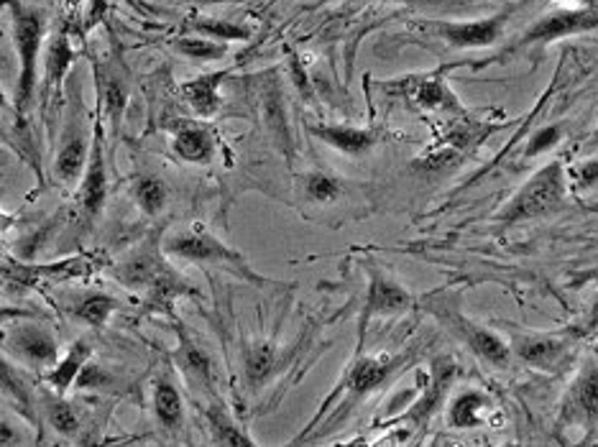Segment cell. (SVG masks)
<instances>
[{
  "instance_id": "cell-1",
  "label": "cell",
  "mask_w": 598,
  "mask_h": 447,
  "mask_svg": "<svg viewBox=\"0 0 598 447\" xmlns=\"http://www.w3.org/2000/svg\"><path fill=\"white\" fill-rule=\"evenodd\" d=\"M162 248L166 256H172V259L197 263V267H215L225 271V274L241 279V282L259 286V290H263V286H274L271 279L256 274L244 254H238L236 248L223 244L221 238L213 236V233L200 223L169 233V236L164 238Z\"/></svg>"
},
{
  "instance_id": "cell-2",
  "label": "cell",
  "mask_w": 598,
  "mask_h": 447,
  "mask_svg": "<svg viewBox=\"0 0 598 447\" xmlns=\"http://www.w3.org/2000/svg\"><path fill=\"white\" fill-rule=\"evenodd\" d=\"M427 315H433L468 353H473L476 358L496 370H509L514 363V353L509 340H504L499 332L489 330L486 325L476 322L473 317H468L460 309L458 299L453 294H430L425 299Z\"/></svg>"
},
{
  "instance_id": "cell-3",
  "label": "cell",
  "mask_w": 598,
  "mask_h": 447,
  "mask_svg": "<svg viewBox=\"0 0 598 447\" xmlns=\"http://www.w3.org/2000/svg\"><path fill=\"white\" fill-rule=\"evenodd\" d=\"M567 192V174L560 162L544 164L540 172H535L525 185H521L502 212L494 217L499 225H517L527 220L544 217L555 212L565 202Z\"/></svg>"
},
{
  "instance_id": "cell-4",
  "label": "cell",
  "mask_w": 598,
  "mask_h": 447,
  "mask_svg": "<svg viewBox=\"0 0 598 447\" xmlns=\"http://www.w3.org/2000/svg\"><path fill=\"white\" fill-rule=\"evenodd\" d=\"M9 11L13 19V42L19 51V87L16 105L26 110L36 97V85H39V59L44 49V34H47V19L39 9L9 0Z\"/></svg>"
},
{
  "instance_id": "cell-5",
  "label": "cell",
  "mask_w": 598,
  "mask_h": 447,
  "mask_svg": "<svg viewBox=\"0 0 598 447\" xmlns=\"http://www.w3.org/2000/svg\"><path fill=\"white\" fill-rule=\"evenodd\" d=\"M598 28V9H586V5H565V9L548 11L544 16L535 19L525 32L519 34V39L512 47L504 49V55L499 59H506L512 55H527L535 57L540 55L560 39H571V36H581Z\"/></svg>"
},
{
  "instance_id": "cell-6",
  "label": "cell",
  "mask_w": 598,
  "mask_h": 447,
  "mask_svg": "<svg viewBox=\"0 0 598 447\" xmlns=\"http://www.w3.org/2000/svg\"><path fill=\"white\" fill-rule=\"evenodd\" d=\"M3 351L21 366L36 370V374H47L62 355L59 353V340L49 325L28 320V317L16 320L5 330Z\"/></svg>"
},
{
  "instance_id": "cell-7",
  "label": "cell",
  "mask_w": 598,
  "mask_h": 447,
  "mask_svg": "<svg viewBox=\"0 0 598 447\" xmlns=\"http://www.w3.org/2000/svg\"><path fill=\"white\" fill-rule=\"evenodd\" d=\"M509 19L512 9H506L494 16L473 21H420V28L450 49H489L502 42Z\"/></svg>"
},
{
  "instance_id": "cell-8",
  "label": "cell",
  "mask_w": 598,
  "mask_h": 447,
  "mask_svg": "<svg viewBox=\"0 0 598 447\" xmlns=\"http://www.w3.org/2000/svg\"><path fill=\"white\" fill-rule=\"evenodd\" d=\"M407 363V355H363L359 353L353 358L351 366L345 368L343 378H340L336 393H345L343 404H340V412H348V409L361 404L363 399L371 397L376 389L389 381V378L397 374ZM332 393V397H336Z\"/></svg>"
},
{
  "instance_id": "cell-9",
  "label": "cell",
  "mask_w": 598,
  "mask_h": 447,
  "mask_svg": "<svg viewBox=\"0 0 598 447\" xmlns=\"http://www.w3.org/2000/svg\"><path fill=\"white\" fill-rule=\"evenodd\" d=\"M93 136H95V120L93 126H87L85 120V105L74 101L67 113V128L62 136V146L55 158V177L62 181L65 187H78L82 174H85L90 149H93Z\"/></svg>"
},
{
  "instance_id": "cell-10",
  "label": "cell",
  "mask_w": 598,
  "mask_h": 447,
  "mask_svg": "<svg viewBox=\"0 0 598 447\" xmlns=\"http://www.w3.org/2000/svg\"><path fill=\"white\" fill-rule=\"evenodd\" d=\"M366 271L368 290L366 302H363L361 332L366 330V325L374 320V317H397L410 313V309L418 305V297H414L402 282H397L391 274H386L376 261H368Z\"/></svg>"
},
{
  "instance_id": "cell-11",
  "label": "cell",
  "mask_w": 598,
  "mask_h": 447,
  "mask_svg": "<svg viewBox=\"0 0 598 447\" xmlns=\"http://www.w3.org/2000/svg\"><path fill=\"white\" fill-rule=\"evenodd\" d=\"M560 424L581 427L588 435L598 432V363L583 366L581 374L573 378L560 404Z\"/></svg>"
},
{
  "instance_id": "cell-12",
  "label": "cell",
  "mask_w": 598,
  "mask_h": 447,
  "mask_svg": "<svg viewBox=\"0 0 598 447\" xmlns=\"http://www.w3.org/2000/svg\"><path fill=\"white\" fill-rule=\"evenodd\" d=\"M78 204L80 215L87 225H93L97 217L103 215L105 197H108V166H105V146H103V126L101 116L95 118V136L93 149H90V158L78 185Z\"/></svg>"
},
{
  "instance_id": "cell-13",
  "label": "cell",
  "mask_w": 598,
  "mask_h": 447,
  "mask_svg": "<svg viewBox=\"0 0 598 447\" xmlns=\"http://www.w3.org/2000/svg\"><path fill=\"white\" fill-rule=\"evenodd\" d=\"M177 351H174V363L185 374V378L200 391H206L210 399H218V366L208 348L195 338V332L177 322Z\"/></svg>"
},
{
  "instance_id": "cell-14",
  "label": "cell",
  "mask_w": 598,
  "mask_h": 447,
  "mask_svg": "<svg viewBox=\"0 0 598 447\" xmlns=\"http://www.w3.org/2000/svg\"><path fill=\"white\" fill-rule=\"evenodd\" d=\"M509 345L514 358L521 361L529 368L544 370V374H555V370L565 368V363L571 361V343L558 336L517 330L512 332Z\"/></svg>"
},
{
  "instance_id": "cell-15",
  "label": "cell",
  "mask_w": 598,
  "mask_h": 447,
  "mask_svg": "<svg viewBox=\"0 0 598 447\" xmlns=\"http://www.w3.org/2000/svg\"><path fill=\"white\" fill-rule=\"evenodd\" d=\"M166 269H169V263L164 261L162 244L149 240V244L133 248L126 259H120L116 267H113V277H116V282L124 284L126 290L146 294Z\"/></svg>"
},
{
  "instance_id": "cell-16",
  "label": "cell",
  "mask_w": 598,
  "mask_h": 447,
  "mask_svg": "<svg viewBox=\"0 0 598 447\" xmlns=\"http://www.w3.org/2000/svg\"><path fill=\"white\" fill-rule=\"evenodd\" d=\"M399 90L410 97L414 105L425 110H448V113H464V103L458 101V95L453 93L445 72H430L420 74V78H410L399 82Z\"/></svg>"
},
{
  "instance_id": "cell-17",
  "label": "cell",
  "mask_w": 598,
  "mask_h": 447,
  "mask_svg": "<svg viewBox=\"0 0 598 447\" xmlns=\"http://www.w3.org/2000/svg\"><path fill=\"white\" fill-rule=\"evenodd\" d=\"M309 133L325 146L340 151L345 156H363L376 149L378 131L363 126H345V123H317L309 126Z\"/></svg>"
},
{
  "instance_id": "cell-18",
  "label": "cell",
  "mask_w": 598,
  "mask_h": 447,
  "mask_svg": "<svg viewBox=\"0 0 598 447\" xmlns=\"http://www.w3.org/2000/svg\"><path fill=\"white\" fill-rule=\"evenodd\" d=\"M74 49L70 47V39L65 34L51 36L47 55H44V64H47V74H44V90H42V101H44V116L49 118L51 108H55L59 93H62V82L70 72V67L74 62Z\"/></svg>"
},
{
  "instance_id": "cell-19",
  "label": "cell",
  "mask_w": 598,
  "mask_h": 447,
  "mask_svg": "<svg viewBox=\"0 0 598 447\" xmlns=\"http://www.w3.org/2000/svg\"><path fill=\"white\" fill-rule=\"evenodd\" d=\"M228 78V70L223 72H208L200 78L189 80L181 85V101L187 103V108L200 118H213L218 110L223 108V95L221 85Z\"/></svg>"
},
{
  "instance_id": "cell-20",
  "label": "cell",
  "mask_w": 598,
  "mask_h": 447,
  "mask_svg": "<svg viewBox=\"0 0 598 447\" xmlns=\"http://www.w3.org/2000/svg\"><path fill=\"white\" fill-rule=\"evenodd\" d=\"M90 358H93V345H90L87 340H74V343L59 355L55 366L44 374V381L49 384L51 391L65 397L72 386H78V378L82 370H85Z\"/></svg>"
},
{
  "instance_id": "cell-21",
  "label": "cell",
  "mask_w": 598,
  "mask_h": 447,
  "mask_svg": "<svg viewBox=\"0 0 598 447\" xmlns=\"http://www.w3.org/2000/svg\"><path fill=\"white\" fill-rule=\"evenodd\" d=\"M172 149L187 164H210L215 158V139L206 126L179 123L174 128Z\"/></svg>"
},
{
  "instance_id": "cell-22",
  "label": "cell",
  "mask_w": 598,
  "mask_h": 447,
  "mask_svg": "<svg viewBox=\"0 0 598 447\" xmlns=\"http://www.w3.org/2000/svg\"><path fill=\"white\" fill-rule=\"evenodd\" d=\"M494 409V399L481 389H464L450 399L448 424L456 430H476L486 422Z\"/></svg>"
},
{
  "instance_id": "cell-23",
  "label": "cell",
  "mask_w": 598,
  "mask_h": 447,
  "mask_svg": "<svg viewBox=\"0 0 598 447\" xmlns=\"http://www.w3.org/2000/svg\"><path fill=\"white\" fill-rule=\"evenodd\" d=\"M151 407H154L159 427H164L169 435L181 430V424H185V399H181L179 386L169 376H159L154 381Z\"/></svg>"
},
{
  "instance_id": "cell-24",
  "label": "cell",
  "mask_w": 598,
  "mask_h": 447,
  "mask_svg": "<svg viewBox=\"0 0 598 447\" xmlns=\"http://www.w3.org/2000/svg\"><path fill=\"white\" fill-rule=\"evenodd\" d=\"M206 420L210 430V443L221 447H254L256 439L233 420L228 407L221 399H210L206 407Z\"/></svg>"
},
{
  "instance_id": "cell-25",
  "label": "cell",
  "mask_w": 598,
  "mask_h": 447,
  "mask_svg": "<svg viewBox=\"0 0 598 447\" xmlns=\"http://www.w3.org/2000/svg\"><path fill=\"white\" fill-rule=\"evenodd\" d=\"M128 103V85L120 70H103L97 74V105H103V113L110 120L113 131H118L124 110Z\"/></svg>"
},
{
  "instance_id": "cell-26",
  "label": "cell",
  "mask_w": 598,
  "mask_h": 447,
  "mask_svg": "<svg viewBox=\"0 0 598 447\" xmlns=\"http://www.w3.org/2000/svg\"><path fill=\"white\" fill-rule=\"evenodd\" d=\"M279 366L277 345L271 340H251L244 345V376L251 389H259L269 381Z\"/></svg>"
},
{
  "instance_id": "cell-27",
  "label": "cell",
  "mask_w": 598,
  "mask_h": 447,
  "mask_svg": "<svg viewBox=\"0 0 598 447\" xmlns=\"http://www.w3.org/2000/svg\"><path fill=\"white\" fill-rule=\"evenodd\" d=\"M116 309H118V299L113 297V294L85 292V294H80V297L72 302V305H70V315L78 322L87 325V328L103 330L105 325H108L110 317L116 315Z\"/></svg>"
},
{
  "instance_id": "cell-28",
  "label": "cell",
  "mask_w": 598,
  "mask_h": 447,
  "mask_svg": "<svg viewBox=\"0 0 598 447\" xmlns=\"http://www.w3.org/2000/svg\"><path fill=\"white\" fill-rule=\"evenodd\" d=\"M0 397L13 401L26 416H32L36 407L32 386L26 384V378L19 374L16 363H13L11 355L5 353H0Z\"/></svg>"
},
{
  "instance_id": "cell-29",
  "label": "cell",
  "mask_w": 598,
  "mask_h": 447,
  "mask_svg": "<svg viewBox=\"0 0 598 447\" xmlns=\"http://www.w3.org/2000/svg\"><path fill=\"white\" fill-rule=\"evenodd\" d=\"M131 195L136 208L149 217L162 215L166 210V202H169V187H166V181L162 177H156V174H146V177L136 179Z\"/></svg>"
},
{
  "instance_id": "cell-30",
  "label": "cell",
  "mask_w": 598,
  "mask_h": 447,
  "mask_svg": "<svg viewBox=\"0 0 598 447\" xmlns=\"http://www.w3.org/2000/svg\"><path fill=\"white\" fill-rule=\"evenodd\" d=\"M42 412L44 420L49 422V427L62 437H74L80 432V414L70 401H67L62 393H47L42 399Z\"/></svg>"
},
{
  "instance_id": "cell-31",
  "label": "cell",
  "mask_w": 598,
  "mask_h": 447,
  "mask_svg": "<svg viewBox=\"0 0 598 447\" xmlns=\"http://www.w3.org/2000/svg\"><path fill=\"white\" fill-rule=\"evenodd\" d=\"M172 47L179 51L181 57L192 59V62H218L228 55V44L218 39H206V36H181L174 39Z\"/></svg>"
},
{
  "instance_id": "cell-32",
  "label": "cell",
  "mask_w": 598,
  "mask_h": 447,
  "mask_svg": "<svg viewBox=\"0 0 598 447\" xmlns=\"http://www.w3.org/2000/svg\"><path fill=\"white\" fill-rule=\"evenodd\" d=\"M302 195H305L307 202L330 204L343 195V181L332 177L328 172H309L305 174V179H302Z\"/></svg>"
},
{
  "instance_id": "cell-33",
  "label": "cell",
  "mask_w": 598,
  "mask_h": 447,
  "mask_svg": "<svg viewBox=\"0 0 598 447\" xmlns=\"http://www.w3.org/2000/svg\"><path fill=\"white\" fill-rule=\"evenodd\" d=\"M567 179L575 189H590L598 185V156H590L586 162H578L571 166Z\"/></svg>"
},
{
  "instance_id": "cell-34",
  "label": "cell",
  "mask_w": 598,
  "mask_h": 447,
  "mask_svg": "<svg viewBox=\"0 0 598 447\" xmlns=\"http://www.w3.org/2000/svg\"><path fill=\"white\" fill-rule=\"evenodd\" d=\"M195 28H200V32H206V34H213L218 42L246 39V36H248L246 28H241V26H236V24H228V21H210V19H202V21H197Z\"/></svg>"
},
{
  "instance_id": "cell-35",
  "label": "cell",
  "mask_w": 598,
  "mask_h": 447,
  "mask_svg": "<svg viewBox=\"0 0 598 447\" xmlns=\"http://www.w3.org/2000/svg\"><path fill=\"white\" fill-rule=\"evenodd\" d=\"M560 139H563V131H560L558 126H548L542 128V131L535 133V139L529 141V149H527V156H540L544 154V151H550L552 146H558Z\"/></svg>"
},
{
  "instance_id": "cell-36",
  "label": "cell",
  "mask_w": 598,
  "mask_h": 447,
  "mask_svg": "<svg viewBox=\"0 0 598 447\" xmlns=\"http://www.w3.org/2000/svg\"><path fill=\"white\" fill-rule=\"evenodd\" d=\"M26 437L24 432H21V427L16 422L11 420V416H5L3 412H0V447L5 445H24Z\"/></svg>"
},
{
  "instance_id": "cell-37",
  "label": "cell",
  "mask_w": 598,
  "mask_h": 447,
  "mask_svg": "<svg viewBox=\"0 0 598 447\" xmlns=\"http://www.w3.org/2000/svg\"><path fill=\"white\" fill-rule=\"evenodd\" d=\"M565 5H586V9H598V0H558Z\"/></svg>"
},
{
  "instance_id": "cell-38",
  "label": "cell",
  "mask_w": 598,
  "mask_h": 447,
  "mask_svg": "<svg viewBox=\"0 0 598 447\" xmlns=\"http://www.w3.org/2000/svg\"><path fill=\"white\" fill-rule=\"evenodd\" d=\"M11 223H13V217H11V215H5V212H0V231L9 228Z\"/></svg>"
},
{
  "instance_id": "cell-39",
  "label": "cell",
  "mask_w": 598,
  "mask_h": 447,
  "mask_svg": "<svg viewBox=\"0 0 598 447\" xmlns=\"http://www.w3.org/2000/svg\"><path fill=\"white\" fill-rule=\"evenodd\" d=\"M13 274H16V271H13L5 261H0V277H13Z\"/></svg>"
},
{
  "instance_id": "cell-40",
  "label": "cell",
  "mask_w": 598,
  "mask_h": 447,
  "mask_svg": "<svg viewBox=\"0 0 598 447\" xmlns=\"http://www.w3.org/2000/svg\"><path fill=\"white\" fill-rule=\"evenodd\" d=\"M590 143H594V146L598 149V126H596V133H594V139H590Z\"/></svg>"
},
{
  "instance_id": "cell-41",
  "label": "cell",
  "mask_w": 598,
  "mask_h": 447,
  "mask_svg": "<svg viewBox=\"0 0 598 447\" xmlns=\"http://www.w3.org/2000/svg\"><path fill=\"white\" fill-rule=\"evenodd\" d=\"M366 3H368V0H366Z\"/></svg>"
}]
</instances>
